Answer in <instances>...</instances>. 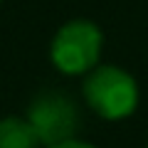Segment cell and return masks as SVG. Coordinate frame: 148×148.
Wrapping results in <instances>:
<instances>
[{
    "label": "cell",
    "instance_id": "cell-5",
    "mask_svg": "<svg viewBox=\"0 0 148 148\" xmlns=\"http://www.w3.org/2000/svg\"><path fill=\"white\" fill-rule=\"evenodd\" d=\"M45 148H96L86 141H77V138H67V141H59L54 146H45Z\"/></svg>",
    "mask_w": 148,
    "mask_h": 148
},
{
    "label": "cell",
    "instance_id": "cell-3",
    "mask_svg": "<svg viewBox=\"0 0 148 148\" xmlns=\"http://www.w3.org/2000/svg\"><path fill=\"white\" fill-rule=\"evenodd\" d=\"M27 121L35 126L45 146H54L59 141L74 138L77 126H79V114L67 94L52 89L32 99L30 109H27Z\"/></svg>",
    "mask_w": 148,
    "mask_h": 148
},
{
    "label": "cell",
    "instance_id": "cell-4",
    "mask_svg": "<svg viewBox=\"0 0 148 148\" xmlns=\"http://www.w3.org/2000/svg\"><path fill=\"white\" fill-rule=\"evenodd\" d=\"M42 138L27 116L0 119V148H42Z\"/></svg>",
    "mask_w": 148,
    "mask_h": 148
},
{
    "label": "cell",
    "instance_id": "cell-2",
    "mask_svg": "<svg viewBox=\"0 0 148 148\" xmlns=\"http://www.w3.org/2000/svg\"><path fill=\"white\" fill-rule=\"evenodd\" d=\"M101 45H104V35L94 22L72 20L57 30L49 47V57L59 72L77 77L91 72L99 64Z\"/></svg>",
    "mask_w": 148,
    "mask_h": 148
},
{
    "label": "cell",
    "instance_id": "cell-1",
    "mask_svg": "<svg viewBox=\"0 0 148 148\" xmlns=\"http://www.w3.org/2000/svg\"><path fill=\"white\" fill-rule=\"evenodd\" d=\"M82 91L89 109L106 121L126 119L138 106L136 79L114 64H96L91 72H86Z\"/></svg>",
    "mask_w": 148,
    "mask_h": 148
}]
</instances>
